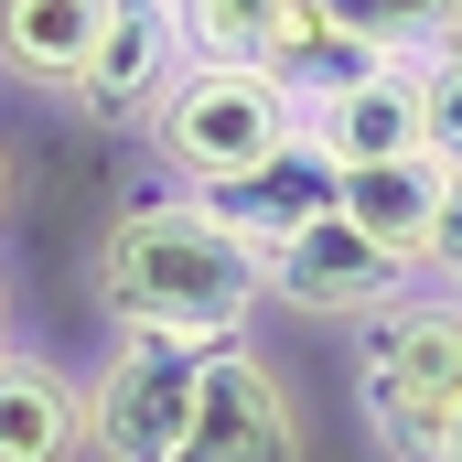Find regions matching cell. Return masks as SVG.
<instances>
[{
	"instance_id": "1",
	"label": "cell",
	"mask_w": 462,
	"mask_h": 462,
	"mask_svg": "<svg viewBox=\"0 0 462 462\" xmlns=\"http://www.w3.org/2000/svg\"><path fill=\"white\" fill-rule=\"evenodd\" d=\"M97 312L118 334H183V345H236L269 301L258 258L236 247L194 194L183 205H129L97 226Z\"/></svg>"
},
{
	"instance_id": "2",
	"label": "cell",
	"mask_w": 462,
	"mask_h": 462,
	"mask_svg": "<svg viewBox=\"0 0 462 462\" xmlns=\"http://www.w3.org/2000/svg\"><path fill=\"white\" fill-rule=\"evenodd\" d=\"M140 129H151V151L172 162L183 194H216V183H247L258 162H280L301 140V87L280 65H183L172 97Z\"/></svg>"
},
{
	"instance_id": "3",
	"label": "cell",
	"mask_w": 462,
	"mask_h": 462,
	"mask_svg": "<svg viewBox=\"0 0 462 462\" xmlns=\"http://www.w3.org/2000/svg\"><path fill=\"white\" fill-rule=\"evenodd\" d=\"M355 398L387 462H441V420L462 398V301L398 291L387 312L355 323Z\"/></svg>"
},
{
	"instance_id": "4",
	"label": "cell",
	"mask_w": 462,
	"mask_h": 462,
	"mask_svg": "<svg viewBox=\"0 0 462 462\" xmlns=\"http://www.w3.org/2000/svg\"><path fill=\"white\" fill-rule=\"evenodd\" d=\"M205 355L183 334H118L108 365L87 376V452L97 462H172L183 420H194V387H205Z\"/></svg>"
},
{
	"instance_id": "5",
	"label": "cell",
	"mask_w": 462,
	"mask_h": 462,
	"mask_svg": "<svg viewBox=\"0 0 462 462\" xmlns=\"http://www.w3.org/2000/svg\"><path fill=\"white\" fill-rule=\"evenodd\" d=\"M172 462H301V398L247 334L205 355V387H194Z\"/></svg>"
},
{
	"instance_id": "6",
	"label": "cell",
	"mask_w": 462,
	"mask_h": 462,
	"mask_svg": "<svg viewBox=\"0 0 462 462\" xmlns=\"http://www.w3.org/2000/svg\"><path fill=\"white\" fill-rule=\"evenodd\" d=\"M258 280H269V301L280 312H312V323H365V312H387L398 291H420L376 236H355L345 216H312L301 236H280L269 258H258Z\"/></svg>"
},
{
	"instance_id": "7",
	"label": "cell",
	"mask_w": 462,
	"mask_h": 462,
	"mask_svg": "<svg viewBox=\"0 0 462 462\" xmlns=\"http://www.w3.org/2000/svg\"><path fill=\"white\" fill-rule=\"evenodd\" d=\"M301 140H312L334 172L430 151V118H420V54H376V65L334 76V87H312V97H301Z\"/></svg>"
},
{
	"instance_id": "8",
	"label": "cell",
	"mask_w": 462,
	"mask_h": 462,
	"mask_svg": "<svg viewBox=\"0 0 462 462\" xmlns=\"http://www.w3.org/2000/svg\"><path fill=\"white\" fill-rule=\"evenodd\" d=\"M183 65H194V43H183V0H108L65 97H76L87 118H151L162 97H172Z\"/></svg>"
},
{
	"instance_id": "9",
	"label": "cell",
	"mask_w": 462,
	"mask_h": 462,
	"mask_svg": "<svg viewBox=\"0 0 462 462\" xmlns=\"http://www.w3.org/2000/svg\"><path fill=\"white\" fill-rule=\"evenodd\" d=\"M334 194H345V172H334L312 140H291L280 162H258L247 183H216V194H194V205H205V216H216L247 258H269L280 236H301L312 216H334Z\"/></svg>"
},
{
	"instance_id": "10",
	"label": "cell",
	"mask_w": 462,
	"mask_h": 462,
	"mask_svg": "<svg viewBox=\"0 0 462 462\" xmlns=\"http://www.w3.org/2000/svg\"><path fill=\"white\" fill-rule=\"evenodd\" d=\"M441 183H452V162L441 151H409V162H365L345 172V194H334V216L355 236H376L409 280H420V247H430V216H441Z\"/></svg>"
},
{
	"instance_id": "11",
	"label": "cell",
	"mask_w": 462,
	"mask_h": 462,
	"mask_svg": "<svg viewBox=\"0 0 462 462\" xmlns=\"http://www.w3.org/2000/svg\"><path fill=\"white\" fill-rule=\"evenodd\" d=\"M87 452V387L54 355L0 345V462H76Z\"/></svg>"
},
{
	"instance_id": "12",
	"label": "cell",
	"mask_w": 462,
	"mask_h": 462,
	"mask_svg": "<svg viewBox=\"0 0 462 462\" xmlns=\"http://www.w3.org/2000/svg\"><path fill=\"white\" fill-rule=\"evenodd\" d=\"M97 11L108 0H0V76H22V87H76V65H87V32H97Z\"/></svg>"
},
{
	"instance_id": "13",
	"label": "cell",
	"mask_w": 462,
	"mask_h": 462,
	"mask_svg": "<svg viewBox=\"0 0 462 462\" xmlns=\"http://www.w3.org/2000/svg\"><path fill=\"white\" fill-rule=\"evenodd\" d=\"M301 32H312V0H183L194 65H291Z\"/></svg>"
},
{
	"instance_id": "14",
	"label": "cell",
	"mask_w": 462,
	"mask_h": 462,
	"mask_svg": "<svg viewBox=\"0 0 462 462\" xmlns=\"http://www.w3.org/2000/svg\"><path fill=\"white\" fill-rule=\"evenodd\" d=\"M441 11L452 0H312V22L345 32V43H365V54H430L441 43Z\"/></svg>"
},
{
	"instance_id": "15",
	"label": "cell",
	"mask_w": 462,
	"mask_h": 462,
	"mask_svg": "<svg viewBox=\"0 0 462 462\" xmlns=\"http://www.w3.org/2000/svg\"><path fill=\"white\" fill-rule=\"evenodd\" d=\"M420 118H430V151L462 162V54H452V43L420 54Z\"/></svg>"
},
{
	"instance_id": "16",
	"label": "cell",
	"mask_w": 462,
	"mask_h": 462,
	"mask_svg": "<svg viewBox=\"0 0 462 462\" xmlns=\"http://www.w3.org/2000/svg\"><path fill=\"white\" fill-rule=\"evenodd\" d=\"M420 291H441V301H462V162H452V183H441V216H430V247H420Z\"/></svg>"
},
{
	"instance_id": "17",
	"label": "cell",
	"mask_w": 462,
	"mask_h": 462,
	"mask_svg": "<svg viewBox=\"0 0 462 462\" xmlns=\"http://www.w3.org/2000/svg\"><path fill=\"white\" fill-rule=\"evenodd\" d=\"M441 462H462V398H452V420H441Z\"/></svg>"
},
{
	"instance_id": "18",
	"label": "cell",
	"mask_w": 462,
	"mask_h": 462,
	"mask_svg": "<svg viewBox=\"0 0 462 462\" xmlns=\"http://www.w3.org/2000/svg\"><path fill=\"white\" fill-rule=\"evenodd\" d=\"M0 216H11V151H0Z\"/></svg>"
},
{
	"instance_id": "19",
	"label": "cell",
	"mask_w": 462,
	"mask_h": 462,
	"mask_svg": "<svg viewBox=\"0 0 462 462\" xmlns=\"http://www.w3.org/2000/svg\"><path fill=\"white\" fill-rule=\"evenodd\" d=\"M0 345H11V291H0Z\"/></svg>"
}]
</instances>
